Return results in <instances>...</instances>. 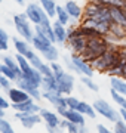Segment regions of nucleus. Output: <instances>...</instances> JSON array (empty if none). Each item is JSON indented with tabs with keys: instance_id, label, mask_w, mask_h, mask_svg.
<instances>
[{
	"instance_id": "32",
	"label": "nucleus",
	"mask_w": 126,
	"mask_h": 133,
	"mask_svg": "<svg viewBox=\"0 0 126 133\" xmlns=\"http://www.w3.org/2000/svg\"><path fill=\"white\" fill-rule=\"evenodd\" d=\"M49 64H51V68H52V72H53V77H55V78H59V77L65 72V70L62 68V65H59L56 61L55 62H49Z\"/></svg>"
},
{
	"instance_id": "38",
	"label": "nucleus",
	"mask_w": 126,
	"mask_h": 133,
	"mask_svg": "<svg viewBox=\"0 0 126 133\" xmlns=\"http://www.w3.org/2000/svg\"><path fill=\"white\" fill-rule=\"evenodd\" d=\"M10 83H12V81H10L9 78L3 74V72L0 71V86H2V89H5V90L10 89V87H12V86H10Z\"/></svg>"
},
{
	"instance_id": "35",
	"label": "nucleus",
	"mask_w": 126,
	"mask_h": 133,
	"mask_svg": "<svg viewBox=\"0 0 126 133\" xmlns=\"http://www.w3.org/2000/svg\"><path fill=\"white\" fill-rule=\"evenodd\" d=\"M64 62H65V66L68 68V71L70 72H76V74H79V71H77V68H76V65H74L71 56L65 55V56H64Z\"/></svg>"
},
{
	"instance_id": "37",
	"label": "nucleus",
	"mask_w": 126,
	"mask_h": 133,
	"mask_svg": "<svg viewBox=\"0 0 126 133\" xmlns=\"http://www.w3.org/2000/svg\"><path fill=\"white\" fill-rule=\"evenodd\" d=\"M80 105V99L74 98V96H67V107L71 109H77V107Z\"/></svg>"
},
{
	"instance_id": "34",
	"label": "nucleus",
	"mask_w": 126,
	"mask_h": 133,
	"mask_svg": "<svg viewBox=\"0 0 126 133\" xmlns=\"http://www.w3.org/2000/svg\"><path fill=\"white\" fill-rule=\"evenodd\" d=\"M30 61V64H31V65H33V68H36V70H40V68H42V66H43V59H42V58L39 56V55H36V53H34L33 56L30 58L28 59Z\"/></svg>"
},
{
	"instance_id": "27",
	"label": "nucleus",
	"mask_w": 126,
	"mask_h": 133,
	"mask_svg": "<svg viewBox=\"0 0 126 133\" xmlns=\"http://www.w3.org/2000/svg\"><path fill=\"white\" fill-rule=\"evenodd\" d=\"M15 58H16V61H18V65H20V68H21V71H22V72H28L30 70L33 68V65L30 64V61L24 56V55H21V53L16 52Z\"/></svg>"
},
{
	"instance_id": "13",
	"label": "nucleus",
	"mask_w": 126,
	"mask_h": 133,
	"mask_svg": "<svg viewBox=\"0 0 126 133\" xmlns=\"http://www.w3.org/2000/svg\"><path fill=\"white\" fill-rule=\"evenodd\" d=\"M53 27V33H55V38H56V43L58 44H65L67 43V37H68V31L65 28V25H62L59 21H53L52 22Z\"/></svg>"
},
{
	"instance_id": "24",
	"label": "nucleus",
	"mask_w": 126,
	"mask_h": 133,
	"mask_svg": "<svg viewBox=\"0 0 126 133\" xmlns=\"http://www.w3.org/2000/svg\"><path fill=\"white\" fill-rule=\"evenodd\" d=\"M77 111H80L83 115H86L89 118H95V117H97V111L93 108V105L87 104L85 101H80V105L77 107Z\"/></svg>"
},
{
	"instance_id": "33",
	"label": "nucleus",
	"mask_w": 126,
	"mask_h": 133,
	"mask_svg": "<svg viewBox=\"0 0 126 133\" xmlns=\"http://www.w3.org/2000/svg\"><path fill=\"white\" fill-rule=\"evenodd\" d=\"M0 133H15L12 124L8 120H5V117L0 118Z\"/></svg>"
},
{
	"instance_id": "36",
	"label": "nucleus",
	"mask_w": 126,
	"mask_h": 133,
	"mask_svg": "<svg viewBox=\"0 0 126 133\" xmlns=\"http://www.w3.org/2000/svg\"><path fill=\"white\" fill-rule=\"evenodd\" d=\"M113 132L114 133H126V123L123 120H117L116 123H114V129H113Z\"/></svg>"
},
{
	"instance_id": "31",
	"label": "nucleus",
	"mask_w": 126,
	"mask_h": 133,
	"mask_svg": "<svg viewBox=\"0 0 126 133\" xmlns=\"http://www.w3.org/2000/svg\"><path fill=\"white\" fill-rule=\"evenodd\" d=\"M80 81H82L83 84L86 86L87 89H91L92 92H98V90H99V87H98V84L95 83V81H92V78H91V77L83 76V77H80Z\"/></svg>"
},
{
	"instance_id": "39",
	"label": "nucleus",
	"mask_w": 126,
	"mask_h": 133,
	"mask_svg": "<svg viewBox=\"0 0 126 133\" xmlns=\"http://www.w3.org/2000/svg\"><path fill=\"white\" fill-rule=\"evenodd\" d=\"M65 130H67L68 133H80V126L68 120V121H67V127H65Z\"/></svg>"
},
{
	"instance_id": "26",
	"label": "nucleus",
	"mask_w": 126,
	"mask_h": 133,
	"mask_svg": "<svg viewBox=\"0 0 126 133\" xmlns=\"http://www.w3.org/2000/svg\"><path fill=\"white\" fill-rule=\"evenodd\" d=\"M42 55H43L45 61H48V62H55V61H58V58H59V52H58V49H56L55 44H52L45 52H42Z\"/></svg>"
},
{
	"instance_id": "2",
	"label": "nucleus",
	"mask_w": 126,
	"mask_h": 133,
	"mask_svg": "<svg viewBox=\"0 0 126 133\" xmlns=\"http://www.w3.org/2000/svg\"><path fill=\"white\" fill-rule=\"evenodd\" d=\"M110 48V42L105 37H92L87 38V44L85 52L82 53V56L86 59L87 62L95 61L97 58H99L101 55H104L107 49Z\"/></svg>"
},
{
	"instance_id": "49",
	"label": "nucleus",
	"mask_w": 126,
	"mask_h": 133,
	"mask_svg": "<svg viewBox=\"0 0 126 133\" xmlns=\"http://www.w3.org/2000/svg\"><path fill=\"white\" fill-rule=\"evenodd\" d=\"M0 90H2V86H0Z\"/></svg>"
},
{
	"instance_id": "18",
	"label": "nucleus",
	"mask_w": 126,
	"mask_h": 133,
	"mask_svg": "<svg viewBox=\"0 0 126 133\" xmlns=\"http://www.w3.org/2000/svg\"><path fill=\"white\" fill-rule=\"evenodd\" d=\"M62 118H67V120H70V121H73V123L79 124V126H86V120H85V115H83L80 111H77V109L68 108V109H67V112H65V115H64Z\"/></svg>"
},
{
	"instance_id": "43",
	"label": "nucleus",
	"mask_w": 126,
	"mask_h": 133,
	"mask_svg": "<svg viewBox=\"0 0 126 133\" xmlns=\"http://www.w3.org/2000/svg\"><path fill=\"white\" fill-rule=\"evenodd\" d=\"M0 40H2V42H8L9 43V36H8V33H6L3 28H0Z\"/></svg>"
},
{
	"instance_id": "8",
	"label": "nucleus",
	"mask_w": 126,
	"mask_h": 133,
	"mask_svg": "<svg viewBox=\"0 0 126 133\" xmlns=\"http://www.w3.org/2000/svg\"><path fill=\"white\" fill-rule=\"evenodd\" d=\"M56 81H58V86H59V92H61L62 95L68 96L71 92H73L76 80H74V76L71 74V72L65 71L59 78H56Z\"/></svg>"
},
{
	"instance_id": "6",
	"label": "nucleus",
	"mask_w": 126,
	"mask_h": 133,
	"mask_svg": "<svg viewBox=\"0 0 126 133\" xmlns=\"http://www.w3.org/2000/svg\"><path fill=\"white\" fill-rule=\"evenodd\" d=\"M15 118L21 120V124H22V127H25V129H33L36 124H39L40 121L43 120L39 112L30 114V112H21V111H16V112H15Z\"/></svg>"
},
{
	"instance_id": "12",
	"label": "nucleus",
	"mask_w": 126,
	"mask_h": 133,
	"mask_svg": "<svg viewBox=\"0 0 126 133\" xmlns=\"http://www.w3.org/2000/svg\"><path fill=\"white\" fill-rule=\"evenodd\" d=\"M64 8H65V10L68 12L70 18L77 19V21H80V19L83 18V6H80L76 0H68Z\"/></svg>"
},
{
	"instance_id": "44",
	"label": "nucleus",
	"mask_w": 126,
	"mask_h": 133,
	"mask_svg": "<svg viewBox=\"0 0 126 133\" xmlns=\"http://www.w3.org/2000/svg\"><path fill=\"white\" fill-rule=\"evenodd\" d=\"M119 112H120V118H122V120H123V121L126 123V108H122V107H120V109H119Z\"/></svg>"
},
{
	"instance_id": "46",
	"label": "nucleus",
	"mask_w": 126,
	"mask_h": 133,
	"mask_svg": "<svg viewBox=\"0 0 126 133\" xmlns=\"http://www.w3.org/2000/svg\"><path fill=\"white\" fill-rule=\"evenodd\" d=\"M6 115V112H5V109H0V118H3Z\"/></svg>"
},
{
	"instance_id": "14",
	"label": "nucleus",
	"mask_w": 126,
	"mask_h": 133,
	"mask_svg": "<svg viewBox=\"0 0 126 133\" xmlns=\"http://www.w3.org/2000/svg\"><path fill=\"white\" fill-rule=\"evenodd\" d=\"M39 114L42 115V118H43V121H45L46 126L56 127V126H59V123H61V120H59V117H58L59 115L58 112H52V111H49V109L42 108Z\"/></svg>"
},
{
	"instance_id": "41",
	"label": "nucleus",
	"mask_w": 126,
	"mask_h": 133,
	"mask_svg": "<svg viewBox=\"0 0 126 133\" xmlns=\"http://www.w3.org/2000/svg\"><path fill=\"white\" fill-rule=\"evenodd\" d=\"M46 130L48 133H64V129L56 126V127H51V126H46Z\"/></svg>"
},
{
	"instance_id": "45",
	"label": "nucleus",
	"mask_w": 126,
	"mask_h": 133,
	"mask_svg": "<svg viewBox=\"0 0 126 133\" xmlns=\"http://www.w3.org/2000/svg\"><path fill=\"white\" fill-rule=\"evenodd\" d=\"M122 78H125L126 80V62L123 64V76H122Z\"/></svg>"
},
{
	"instance_id": "25",
	"label": "nucleus",
	"mask_w": 126,
	"mask_h": 133,
	"mask_svg": "<svg viewBox=\"0 0 126 133\" xmlns=\"http://www.w3.org/2000/svg\"><path fill=\"white\" fill-rule=\"evenodd\" d=\"M2 62L5 64V65H8L9 68H12L16 74H18V77L22 74V71H21L20 65H18V61H16V58L15 56H9V55H3V58H2Z\"/></svg>"
},
{
	"instance_id": "9",
	"label": "nucleus",
	"mask_w": 126,
	"mask_h": 133,
	"mask_svg": "<svg viewBox=\"0 0 126 133\" xmlns=\"http://www.w3.org/2000/svg\"><path fill=\"white\" fill-rule=\"evenodd\" d=\"M15 83H16V86H18L20 89H22V90L27 92V93H28V95L31 96L34 101H39L40 98H42V92H40V87L34 86L33 83H30L28 80H25L24 77H18V80L15 81Z\"/></svg>"
},
{
	"instance_id": "7",
	"label": "nucleus",
	"mask_w": 126,
	"mask_h": 133,
	"mask_svg": "<svg viewBox=\"0 0 126 133\" xmlns=\"http://www.w3.org/2000/svg\"><path fill=\"white\" fill-rule=\"evenodd\" d=\"M25 15L28 16V19L33 22V25H37L42 22V18H43L46 12L43 10V8L37 3H28L27 8H25Z\"/></svg>"
},
{
	"instance_id": "40",
	"label": "nucleus",
	"mask_w": 126,
	"mask_h": 133,
	"mask_svg": "<svg viewBox=\"0 0 126 133\" xmlns=\"http://www.w3.org/2000/svg\"><path fill=\"white\" fill-rule=\"evenodd\" d=\"M9 107H12V102L10 101H8L6 98H3V96H0V109H8Z\"/></svg>"
},
{
	"instance_id": "30",
	"label": "nucleus",
	"mask_w": 126,
	"mask_h": 133,
	"mask_svg": "<svg viewBox=\"0 0 126 133\" xmlns=\"http://www.w3.org/2000/svg\"><path fill=\"white\" fill-rule=\"evenodd\" d=\"M0 71L3 72V74H5V76L8 77V78H9L10 81H16V80H18V74H16V72H15L14 70H12V68H9L8 65H5V64L2 65Z\"/></svg>"
},
{
	"instance_id": "19",
	"label": "nucleus",
	"mask_w": 126,
	"mask_h": 133,
	"mask_svg": "<svg viewBox=\"0 0 126 133\" xmlns=\"http://www.w3.org/2000/svg\"><path fill=\"white\" fill-rule=\"evenodd\" d=\"M12 42H14L15 50H16L18 53H21V55H24V56H27L28 52L31 50V48H30V42L24 40L22 37H14L12 38Z\"/></svg>"
},
{
	"instance_id": "11",
	"label": "nucleus",
	"mask_w": 126,
	"mask_h": 133,
	"mask_svg": "<svg viewBox=\"0 0 126 133\" xmlns=\"http://www.w3.org/2000/svg\"><path fill=\"white\" fill-rule=\"evenodd\" d=\"M6 93H8V98H9V101L12 102V104H20V102L28 101L30 98H31L27 92L22 90V89H20L18 86H16V87H10V89H8Z\"/></svg>"
},
{
	"instance_id": "21",
	"label": "nucleus",
	"mask_w": 126,
	"mask_h": 133,
	"mask_svg": "<svg viewBox=\"0 0 126 133\" xmlns=\"http://www.w3.org/2000/svg\"><path fill=\"white\" fill-rule=\"evenodd\" d=\"M40 6L49 15V18H56V2L55 0H39Z\"/></svg>"
},
{
	"instance_id": "3",
	"label": "nucleus",
	"mask_w": 126,
	"mask_h": 133,
	"mask_svg": "<svg viewBox=\"0 0 126 133\" xmlns=\"http://www.w3.org/2000/svg\"><path fill=\"white\" fill-rule=\"evenodd\" d=\"M14 25H15V28H16V31H18V34H20L24 40H27V42H30V43L33 42V37L36 36V33H34L31 21H30L28 16L25 15V12L24 14L14 15Z\"/></svg>"
},
{
	"instance_id": "4",
	"label": "nucleus",
	"mask_w": 126,
	"mask_h": 133,
	"mask_svg": "<svg viewBox=\"0 0 126 133\" xmlns=\"http://www.w3.org/2000/svg\"><path fill=\"white\" fill-rule=\"evenodd\" d=\"M92 105H93V108H95V111H97V114L102 115V117L107 118L108 121L116 123L117 120H120V112H119V109H114L107 101L97 99Z\"/></svg>"
},
{
	"instance_id": "29",
	"label": "nucleus",
	"mask_w": 126,
	"mask_h": 133,
	"mask_svg": "<svg viewBox=\"0 0 126 133\" xmlns=\"http://www.w3.org/2000/svg\"><path fill=\"white\" fill-rule=\"evenodd\" d=\"M110 95H111L113 101L116 102L119 107H122V108H126V96L122 95V93H119V92H116L114 89H110Z\"/></svg>"
},
{
	"instance_id": "48",
	"label": "nucleus",
	"mask_w": 126,
	"mask_h": 133,
	"mask_svg": "<svg viewBox=\"0 0 126 133\" xmlns=\"http://www.w3.org/2000/svg\"><path fill=\"white\" fill-rule=\"evenodd\" d=\"M2 65H3V62H2V61H0V68H2Z\"/></svg>"
},
{
	"instance_id": "23",
	"label": "nucleus",
	"mask_w": 126,
	"mask_h": 133,
	"mask_svg": "<svg viewBox=\"0 0 126 133\" xmlns=\"http://www.w3.org/2000/svg\"><path fill=\"white\" fill-rule=\"evenodd\" d=\"M110 36H111L114 40L117 42H122V40H126V28L122 27V25L117 24H111V30H110Z\"/></svg>"
},
{
	"instance_id": "28",
	"label": "nucleus",
	"mask_w": 126,
	"mask_h": 133,
	"mask_svg": "<svg viewBox=\"0 0 126 133\" xmlns=\"http://www.w3.org/2000/svg\"><path fill=\"white\" fill-rule=\"evenodd\" d=\"M56 21H59L62 25H67L68 21H70V15L65 10L64 6H58L56 5Z\"/></svg>"
},
{
	"instance_id": "15",
	"label": "nucleus",
	"mask_w": 126,
	"mask_h": 133,
	"mask_svg": "<svg viewBox=\"0 0 126 133\" xmlns=\"http://www.w3.org/2000/svg\"><path fill=\"white\" fill-rule=\"evenodd\" d=\"M110 15H111L113 24L122 25L126 28V12L125 8H110Z\"/></svg>"
},
{
	"instance_id": "22",
	"label": "nucleus",
	"mask_w": 126,
	"mask_h": 133,
	"mask_svg": "<svg viewBox=\"0 0 126 133\" xmlns=\"http://www.w3.org/2000/svg\"><path fill=\"white\" fill-rule=\"evenodd\" d=\"M110 84H111V89H114L116 92L126 96V80L125 78H122V77H110Z\"/></svg>"
},
{
	"instance_id": "10",
	"label": "nucleus",
	"mask_w": 126,
	"mask_h": 133,
	"mask_svg": "<svg viewBox=\"0 0 126 133\" xmlns=\"http://www.w3.org/2000/svg\"><path fill=\"white\" fill-rule=\"evenodd\" d=\"M12 108L15 111H21V112H30V114H36V112H40V107L36 102H34L33 98H30L28 101H24V102H20V104H12Z\"/></svg>"
},
{
	"instance_id": "47",
	"label": "nucleus",
	"mask_w": 126,
	"mask_h": 133,
	"mask_svg": "<svg viewBox=\"0 0 126 133\" xmlns=\"http://www.w3.org/2000/svg\"><path fill=\"white\" fill-rule=\"evenodd\" d=\"M14 2H16L18 5H24V2H25V0H14Z\"/></svg>"
},
{
	"instance_id": "1",
	"label": "nucleus",
	"mask_w": 126,
	"mask_h": 133,
	"mask_svg": "<svg viewBox=\"0 0 126 133\" xmlns=\"http://www.w3.org/2000/svg\"><path fill=\"white\" fill-rule=\"evenodd\" d=\"M117 48H119L117 43H110V48L104 52V55H101V56L97 58L95 61L91 62V65L93 66V70L107 74L108 70H111L113 66H116L117 64H120L119 55H117Z\"/></svg>"
},
{
	"instance_id": "17",
	"label": "nucleus",
	"mask_w": 126,
	"mask_h": 133,
	"mask_svg": "<svg viewBox=\"0 0 126 133\" xmlns=\"http://www.w3.org/2000/svg\"><path fill=\"white\" fill-rule=\"evenodd\" d=\"M20 77H24L25 80H28L30 83H33V84L37 86V87H40L42 80H43V74H42L39 70H36V68H31L28 72H22Z\"/></svg>"
},
{
	"instance_id": "42",
	"label": "nucleus",
	"mask_w": 126,
	"mask_h": 133,
	"mask_svg": "<svg viewBox=\"0 0 126 133\" xmlns=\"http://www.w3.org/2000/svg\"><path fill=\"white\" fill-rule=\"evenodd\" d=\"M97 132L98 133H114V132H111L110 129H107L104 124H97Z\"/></svg>"
},
{
	"instance_id": "16",
	"label": "nucleus",
	"mask_w": 126,
	"mask_h": 133,
	"mask_svg": "<svg viewBox=\"0 0 126 133\" xmlns=\"http://www.w3.org/2000/svg\"><path fill=\"white\" fill-rule=\"evenodd\" d=\"M104 6L97 3L95 0H87V3L83 6V18H92L102 9Z\"/></svg>"
},
{
	"instance_id": "5",
	"label": "nucleus",
	"mask_w": 126,
	"mask_h": 133,
	"mask_svg": "<svg viewBox=\"0 0 126 133\" xmlns=\"http://www.w3.org/2000/svg\"><path fill=\"white\" fill-rule=\"evenodd\" d=\"M71 59H73L74 65L77 68V71L80 76H87V77H92L93 76V66L91 65V62H87L82 55H77V53H73L71 55Z\"/></svg>"
},
{
	"instance_id": "20",
	"label": "nucleus",
	"mask_w": 126,
	"mask_h": 133,
	"mask_svg": "<svg viewBox=\"0 0 126 133\" xmlns=\"http://www.w3.org/2000/svg\"><path fill=\"white\" fill-rule=\"evenodd\" d=\"M40 89H43V92H59V86H58L56 78L53 76H51V77H43Z\"/></svg>"
}]
</instances>
